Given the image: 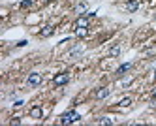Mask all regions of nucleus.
Returning <instances> with one entry per match:
<instances>
[{
  "label": "nucleus",
  "mask_w": 156,
  "mask_h": 126,
  "mask_svg": "<svg viewBox=\"0 0 156 126\" xmlns=\"http://www.w3.org/2000/svg\"><path fill=\"white\" fill-rule=\"evenodd\" d=\"M79 119H81V115L77 111H68L60 117V124H72V122H77Z\"/></svg>",
  "instance_id": "nucleus-1"
},
{
  "label": "nucleus",
  "mask_w": 156,
  "mask_h": 126,
  "mask_svg": "<svg viewBox=\"0 0 156 126\" xmlns=\"http://www.w3.org/2000/svg\"><path fill=\"white\" fill-rule=\"evenodd\" d=\"M75 34H77L79 38H85V36H88V28H77Z\"/></svg>",
  "instance_id": "nucleus-10"
},
{
  "label": "nucleus",
  "mask_w": 156,
  "mask_h": 126,
  "mask_svg": "<svg viewBox=\"0 0 156 126\" xmlns=\"http://www.w3.org/2000/svg\"><path fill=\"white\" fill-rule=\"evenodd\" d=\"M75 28H88V19L83 15V17H79L75 21Z\"/></svg>",
  "instance_id": "nucleus-6"
},
{
  "label": "nucleus",
  "mask_w": 156,
  "mask_h": 126,
  "mask_svg": "<svg viewBox=\"0 0 156 126\" xmlns=\"http://www.w3.org/2000/svg\"><path fill=\"white\" fill-rule=\"evenodd\" d=\"M12 124H21V119H19V117H15V119L12 121Z\"/></svg>",
  "instance_id": "nucleus-16"
},
{
  "label": "nucleus",
  "mask_w": 156,
  "mask_h": 126,
  "mask_svg": "<svg viewBox=\"0 0 156 126\" xmlns=\"http://www.w3.org/2000/svg\"><path fill=\"white\" fill-rule=\"evenodd\" d=\"M30 117L32 119H41L43 117V109H41V106H34L30 109Z\"/></svg>",
  "instance_id": "nucleus-5"
},
{
  "label": "nucleus",
  "mask_w": 156,
  "mask_h": 126,
  "mask_svg": "<svg viewBox=\"0 0 156 126\" xmlns=\"http://www.w3.org/2000/svg\"><path fill=\"white\" fill-rule=\"evenodd\" d=\"M139 8V0H130V2L126 4V9L128 11H136Z\"/></svg>",
  "instance_id": "nucleus-9"
},
{
  "label": "nucleus",
  "mask_w": 156,
  "mask_h": 126,
  "mask_svg": "<svg viewBox=\"0 0 156 126\" xmlns=\"http://www.w3.org/2000/svg\"><path fill=\"white\" fill-rule=\"evenodd\" d=\"M132 68V62H126V64H120L119 68H117V75H124L128 70Z\"/></svg>",
  "instance_id": "nucleus-7"
},
{
  "label": "nucleus",
  "mask_w": 156,
  "mask_h": 126,
  "mask_svg": "<svg viewBox=\"0 0 156 126\" xmlns=\"http://www.w3.org/2000/svg\"><path fill=\"white\" fill-rule=\"evenodd\" d=\"M154 81H156V74H154Z\"/></svg>",
  "instance_id": "nucleus-18"
},
{
  "label": "nucleus",
  "mask_w": 156,
  "mask_h": 126,
  "mask_svg": "<svg viewBox=\"0 0 156 126\" xmlns=\"http://www.w3.org/2000/svg\"><path fill=\"white\" fill-rule=\"evenodd\" d=\"M98 124H113V119H109V117H102L98 121Z\"/></svg>",
  "instance_id": "nucleus-13"
},
{
  "label": "nucleus",
  "mask_w": 156,
  "mask_h": 126,
  "mask_svg": "<svg viewBox=\"0 0 156 126\" xmlns=\"http://www.w3.org/2000/svg\"><path fill=\"white\" fill-rule=\"evenodd\" d=\"M53 32H55V28H53V27H45V28L41 30V36H51Z\"/></svg>",
  "instance_id": "nucleus-12"
},
{
  "label": "nucleus",
  "mask_w": 156,
  "mask_h": 126,
  "mask_svg": "<svg viewBox=\"0 0 156 126\" xmlns=\"http://www.w3.org/2000/svg\"><path fill=\"white\" fill-rule=\"evenodd\" d=\"M94 96H96V100H104V98H107V96H109V88H107V87H100V88L96 90Z\"/></svg>",
  "instance_id": "nucleus-4"
},
{
  "label": "nucleus",
  "mask_w": 156,
  "mask_h": 126,
  "mask_svg": "<svg viewBox=\"0 0 156 126\" xmlns=\"http://www.w3.org/2000/svg\"><path fill=\"white\" fill-rule=\"evenodd\" d=\"M152 96H156V88H154V92H152Z\"/></svg>",
  "instance_id": "nucleus-17"
},
{
  "label": "nucleus",
  "mask_w": 156,
  "mask_h": 126,
  "mask_svg": "<svg viewBox=\"0 0 156 126\" xmlns=\"http://www.w3.org/2000/svg\"><path fill=\"white\" fill-rule=\"evenodd\" d=\"M41 81H43V75H41L40 72H32V74L28 75V79H27V85H28V87H38Z\"/></svg>",
  "instance_id": "nucleus-2"
},
{
  "label": "nucleus",
  "mask_w": 156,
  "mask_h": 126,
  "mask_svg": "<svg viewBox=\"0 0 156 126\" xmlns=\"http://www.w3.org/2000/svg\"><path fill=\"white\" fill-rule=\"evenodd\" d=\"M28 6H32V0H23L21 2V8H28Z\"/></svg>",
  "instance_id": "nucleus-14"
},
{
  "label": "nucleus",
  "mask_w": 156,
  "mask_h": 126,
  "mask_svg": "<svg viewBox=\"0 0 156 126\" xmlns=\"http://www.w3.org/2000/svg\"><path fill=\"white\" fill-rule=\"evenodd\" d=\"M85 9H87V4H85V2L77 6V11H79V13H81V11H85Z\"/></svg>",
  "instance_id": "nucleus-15"
},
{
  "label": "nucleus",
  "mask_w": 156,
  "mask_h": 126,
  "mask_svg": "<svg viewBox=\"0 0 156 126\" xmlns=\"http://www.w3.org/2000/svg\"><path fill=\"white\" fill-rule=\"evenodd\" d=\"M70 81V75L68 74H57V75H55V79H53V83L55 85H57V87H62V85H66V83H68Z\"/></svg>",
  "instance_id": "nucleus-3"
},
{
  "label": "nucleus",
  "mask_w": 156,
  "mask_h": 126,
  "mask_svg": "<svg viewBox=\"0 0 156 126\" xmlns=\"http://www.w3.org/2000/svg\"><path fill=\"white\" fill-rule=\"evenodd\" d=\"M130 104H132V100H130V98H122V100L119 102V106H120V107H130Z\"/></svg>",
  "instance_id": "nucleus-11"
},
{
  "label": "nucleus",
  "mask_w": 156,
  "mask_h": 126,
  "mask_svg": "<svg viewBox=\"0 0 156 126\" xmlns=\"http://www.w3.org/2000/svg\"><path fill=\"white\" fill-rule=\"evenodd\" d=\"M119 55H120V45H119V43H115L113 47L109 49V56H111V59H115V56H119Z\"/></svg>",
  "instance_id": "nucleus-8"
}]
</instances>
